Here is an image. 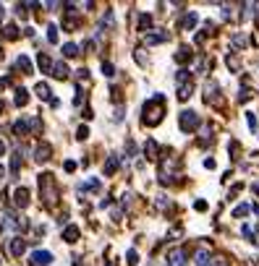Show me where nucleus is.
<instances>
[{"label": "nucleus", "mask_w": 259, "mask_h": 266, "mask_svg": "<svg viewBox=\"0 0 259 266\" xmlns=\"http://www.w3.org/2000/svg\"><path fill=\"white\" fill-rule=\"evenodd\" d=\"M162 115H165V97L162 94H157V97H152V99H147L144 102V107H142V123L144 125H157L160 120H162Z\"/></svg>", "instance_id": "1"}, {"label": "nucleus", "mask_w": 259, "mask_h": 266, "mask_svg": "<svg viewBox=\"0 0 259 266\" xmlns=\"http://www.w3.org/2000/svg\"><path fill=\"white\" fill-rule=\"evenodd\" d=\"M39 196L45 198V206H55L58 201V185H55V178L50 172L39 175Z\"/></svg>", "instance_id": "2"}, {"label": "nucleus", "mask_w": 259, "mask_h": 266, "mask_svg": "<svg viewBox=\"0 0 259 266\" xmlns=\"http://www.w3.org/2000/svg\"><path fill=\"white\" fill-rule=\"evenodd\" d=\"M178 128L184 131V133H191L199 128V115L194 113V110H184V113L178 115Z\"/></svg>", "instance_id": "3"}, {"label": "nucleus", "mask_w": 259, "mask_h": 266, "mask_svg": "<svg viewBox=\"0 0 259 266\" xmlns=\"http://www.w3.org/2000/svg\"><path fill=\"white\" fill-rule=\"evenodd\" d=\"M212 250H209V245H202L199 250H196V256H194V263L196 266H212Z\"/></svg>", "instance_id": "4"}, {"label": "nucleus", "mask_w": 259, "mask_h": 266, "mask_svg": "<svg viewBox=\"0 0 259 266\" xmlns=\"http://www.w3.org/2000/svg\"><path fill=\"white\" fill-rule=\"evenodd\" d=\"M167 266H186V250L173 248L170 253H167Z\"/></svg>", "instance_id": "5"}, {"label": "nucleus", "mask_w": 259, "mask_h": 266, "mask_svg": "<svg viewBox=\"0 0 259 266\" xmlns=\"http://www.w3.org/2000/svg\"><path fill=\"white\" fill-rule=\"evenodd\" d=\"M32 263L34 266H50L53 263V253H50V250H34Z\"/></svg>", "instance_id": "6"}, {"label": "nucleus", "mask_w": 259, "mask_h": 266, "mask_svg": "<svg viewBox=\"0 0 259 266\" xmlns=\"http://www.w3.org/2000/svg\"><path fill=\"white\" fill-rule=\"evenodd\" d=\"M13 201H16V206H29V188H16V191H13Z\"/></svg>", "instance_id": "7"}, {"label": "nucleus", "mask_w": 259, "mask_h": 266, "mask_svg": "<svg viewBox=\"0 0 259 266\" xmlns=\"http://www.w3.org/2000/svg\"><path fill=\"white\" fill-rule=\"evenodd\" d=\"M50 154H53V146H50V144H39V146L34 149V159H37V162H48Z\"/></svg>", "instance_id": "8"}, {"label": "nucleus", "mask_w": 259, "mask_h": 266, "mask_svg": "<svg viewBox=\"0 0 259 266\" xmlns=\"http://www.w3.org/2000/svg\"><path fill=\"white\" fill-rule=\"evenodd\" d=\"M144 154H147V159H152V162L157 159V154H160V146H157V141H155V138H149V141H147V146H144Z\"/></svg>", "instance_id": "9"}, {"label": "nucleus", "mask_w": 259, "mask_h": 266, "mask_svg": "<svg viewBox=\"0 0 259 266\" xmlns=\"http://www.w3.org/2000/svg\"><path fill=\"white\" fill-rule=\"evenodd\" d=\"M53 76H55V78H60V81H66V78L71 76V71H68L66 63H55V66H53Z\"/></svg>", "instance_id": "10"}, {"label": "nucleus", "mask_w": 259, "mask_h": 266, "mask_svg": "<svg viewBox=\"0 0 259 266\" xmlns=\"http://www.w3.org/2000/svg\"><path fill=\"white\" fill-rule=\"evenodd\" d=\"M196 21H199V16H196V13L191 11V13H186L184 19H181V24H178V26H181V29H194V26H196Z\"/></svg>", "instance_id": "11"}, {"label": "nucleus", "mask_w": 259, "mask_h": 266, "mask_svg": "<svg viewBox=\"0 0 259 266\" xmlns=\"http://www.w3.org/2000/svg\"><path fill=\"white\" fill-rule=\"evenodd\" d=\"M29 131H32V128H29V118H24V120H16V123H13V133H16V136H26Z\"/></svg>", "instance_id": "12"}, {"label": "nucleus", "mask_w": 259, "mask_h": 266, "mask_svg": "<svg viewBox=\"0 0 259 266\" xmlns=\"http://www.w3.org/2000/svg\"><path fill=\"white\" fill-rule=\"evenodd\" d=\"M63 240H66V243H76V240H79V227H76V225H68V227L63 230Z\"/></svg>", "instance_id": "13"}, {"label": "nucleus", "mask_w": 259, "mask_h": 266, "mask_svg": "<svg viewBox=\"0 0 259 266\" xmlns=\"http://www.w3.org/2000/svg\"><path fill=\"white\" fill-rule=\"evenodd\" d=\"M37 66L42 68V73H53V63H50V58L45 55V52L37 55Z\"/></svg>", "instance_id": "14"}, {"label": "nucleus", "mask_w": 259, "mask_h": 266, "mask_svg": "<svg viewBox=\"0 0 259 266\" xmlns=\"http://www.w3.org/2000/svg\"><path fill=\"white\" fill-rule=\"evenodd\" d=\"M118 167H120V159H118L115 154H110V156H108V162H105V175H113Z\"/></svg>", "instance_id": "15"}, {"label": "nucleus", "mask_w": 259, "mask_h": 266, "mask_svg": "<svg viewBox=\"0 0 259 266\" xmlns=\"http://www.w3.org/2000/svg\"><path fill=\"white\" fill-rule=\"evenodd\" d=\"M147 44H162V42H167V31H157V34H147V39H144Z\"/></svg>", "instance_id": "16"}, {"label": "nucleus", "mask_w": 259, "mask_h": 266, "mask_svg": "<svg viewBox=\"0 0 259 266\" xmlns=\"http://www.w3.org/2000/svg\"><path fill=\"white\" fill-rule=\"evenodd\" d=\"M24 248H26V243H24L21 238H13V240H11V253L16 256V258L24 253Z\"/></svg>", "instance_id": "17"}, {"label": "nucleus", "mask_w": 259, "mask_h": 266, "mask_svg": "<svg viewBox=\"0 0 259 266\" xmlns=\"http://www.w3.org/2000/svg\"><path fill=\"white\" fill-rule=\"evenodd\" d=\"M34 91H37V97H39V99H50V102H53V97H50L53 91H50V86H48V84H42V81H39V84L34 86Z\"/></svg>", "instance_id": "18"}, {"label": "nucleus", "mask_w": 259, "mask_h": 266, "mask_svg": "<svg viewBox=\"0 0 259 266\" xmlns=\"http://www.w3.org/2000/svg\"><path fill=\"white\" fill-rule=\"evenodd\" d=\"M191 91H194V84H191V81L181 84V86H178V99H184V102H186V99L191 97Z\"/></svg>", "instance_id": "19"}, {"label": "nucleus", "mask_w": 259, "mask_h": 266, "mask_svg": "<svg viewBox=\"0 0 259 266\" xmlns=\"http://www.w3.org/2000/svg\"><path fill=\"white\" fill-rule=\"evenodd\" d=\"M16 68H19V71H24V73H32V63H29V58H26V55H19Z\"/></svg>", "instance_id": "20"}, {"label": "nucleus", "mask_w": 259, "mask_h": 266, "mask_svg": "<svg viewBox=\"0 0 259 266\" xmlns=\"http://www.w3.org/2000/svg\"><path fill=\"white\" fill-rule=\"evenodd\" d=\"M19 170H21V149L13 154V159H11V172L13 175H19Z\"/></svg>", "instance_id": "21"}, {"label": "nucleus", "mask_w": 259, "mask_h": 266, "mask_svg": "<svg viewBox=\"0 0 259 266\" xmlns=\"http://www.w3.org/2000/svg\"><path fill=\"white\" fill-rule=\"evenodd\" d=\"M63 55L66 58H76V55H79V44H73V42L63 44Z\"/></svg>", "instance_id": "22"}, {"label": "nucleus", "mask_w": 259, "mask_h": 266, "mask_svg": "<svg viewBox=\"0 0 259 266\" xmlns=\"http://www.w3.org/2000/svg\"><path fill=\"white\" fill-rule=\"evenodd\" d=\"M189 58H191V47H186V44H184V47H181V50L176 52V60H178V63H186Z\"/></svg>", "instance_id": "23"}, {"label": "nucleus", "mask_w": 259, "mask_h": 266, "mask_svg": "<svg viewBox=\"0 0 259 266\" xmlns=\"http://www.w3.org/2000/svg\"><path fill=\"white\" fill-rule=\"evenodd\" d=\"M149 26H152V16L149 13H142L139 16V31H147Z\"/></svg>", "instance_id": "24"}, {"label": "nucleus", "mask_w": 259, "mask_h": 266, "mask_svg": "<svg viewBox=\"0 0 259 266\" xmlns=\"http://www.w3.org/2000/svg\"><path fill=\"white\" fill-rule=\"evenodd\" d=\"M26 102H29V91H26V89H16V104L24 107Z\"/></svg>", "instance_id": "25"}, {"label": "nucleus", "mask_w": 259, "mask_h": 266, "mask_svg": "<svg viewBox=\"0 0 259 266\" xmlns=\"http://www.w3.org/2000/svg\"><path fill=\"white\" fill-rule=\"evenodd\" d=\"M3 34H6V39H16V37H19V26L8 24V26L3 29Z\"/></svg>", "instance_id": "26"}, {"label": "nucleus", "mask_w": 259, "mask_h": 266, "mask_svg": "<svg viewBox=\"0 0 259 266\" xmlns=\"http://www.w3.org/2000/svg\"><path fill=\"white\" fill-rule=\"evenodd\" d=\"M97 188H100V180H87V183H81V191H97Z\"/></svg>", "instance_id": "27"}, {"label": "nucleus", "mask_w": 259, "mask_h": 266, "mask_svg": "<svg viewBox=\"0 0 259 266\" xmlns=\"http://www.w3.org/2000/svg\"><path fill=\"white\" fill-rule=\"evenodd\" d=\"M249 209H251L249 203H241V206H236V209H233V217H246V214H249Z\"/></svg>", "instance_id": "28"}, {"label": "nucleus", "mask_w": 259, "mask_h": 266, "mask_svg": "<svg viewBox=\"0 0 259 266\" xmlns=\"http://www.w3.org/2000/svg\"><path fill=\"white\" fill-rule=\"evenodd\" d=\"M176 81H178V86H181V84H186V81H191V78H189V71H186V68H181L178 76H176Z\"/></svg>", "instance_id": "29"}, {"label": "nucleus", "mask_w": 259, "mask_h": 266, "mask_svg": "<svg viewBox=\"0 0 259 266\" xmlns=\"http://www.w3.org/2000/svg\"><path fill=\"white\" fill-rule=\"evenodd\" d=\"M48 39H50L53 44L58 42V26H55V24H50V26H48Z\"/></svg>", "instance_id": "30"}, {"label": "nucleus", "mask_w": 259, "mask_h": 266, "mask_svg": "<svg viewBox=\"0 0 259 266\" xmlns=\"http://www.w3.org/2000/svg\"><path fill=\"white\" fill-rule=\"evenodd\" d=\"M126 258H128V263H131V266H136V263H139V253H136L134 248H131L128 253H126Z\"/></svg>", "instance_id": "31"}, {"label": "nucleus", "mask_w": 259, "mask_h": 266, "mask_svg": "<svg viewBox=\"0 0 259 266\" xmlns=\"http://www.w3.org/2000/svg\"><path fill=\"white\" fill-rule=\"evenodd\" d=\"M87 136H89V128H87V125H81V128L76 131V138H81V141H84Z\"/></svg>", "instance_id": "32"}, {"label": "nucleus", "mask_w": 259, "mask_h": 266, "mask_svg": "<svg viewBox=\"0 0 259 266\" xmlns=\"http://www.w3.org/2000/svg\"><path fill=\"white\" fill-rule=\"evenodd\" d=\"M233 44H236V47H243V44H246V37H243V34H236V37H233Z\"/></svg>", "instance_id": "33"}, {"label": "nucleus", "mask_w": 259, "mask_h": 266, "mask_svg": "<svg viewBox=\"0 0 259 266\" xmlns=\"http://www.w3.org/2000/svg\"><path fill=\"white\" fill-rule=\"evenodd\" d=\"M246 120H249V128L256 131V118H254V113H246Z\"/></svg>", "instance_id": "34"}, {"label": "nucleus", "mask_w": 259, "mask_h": 266, "mask_svg": "<svg viewBox=\"0 0 259 266\" xmlns=\"http://www.w3.org/2000/svg\"><path fill=\"white\" fill-rule=\"evenodd\" d=\"M238 99H241V102H246V99H251V91H249V89H243V91L238 94Z\"/></svg>", "instance_id": "35"}, {"label": "nucleus", "mask_w": 259, "mask_h": 266, "mask_svg": "<svg viewBox=\"0 0 259 266\" xmlns=\"http://www.w3.org/2000/svg\"><path fill=\"white\" fill-rule=\"evenodd\" d=\"M66 29H79V19H68L66 21Z\"/></svg>", "instance_id": "36"}, {"label": "nucleus", "mask_w": 259, "mask_h": 266, "mask_svg": "<svg viewBox=\"0 0 259 266\" xmlns=\"http://www.w3.org/2000/svg\"><path fill=\"white\" fill-rule=\"evenodd\" d=\"M102 73L105 76H113V66H110V63H102Z\"/></svg>", "instance_id": "37"}, {"label": "nucleus", "mask_w": 259, "mask_h": 266, "mask_svg": "<svg viewBox=\"0 0 259 266\" xmlns=\"http://www.w3.org/2000/svg\"><path fill=\"white\" fill-rule=\"evenodd\" d=\"M243 235H246V238H251V240H254V230H251L249 225H243ZM254 243H256V240H254Z\"/></svg>", "instance_id": "38"}, {"label": "nucleus", "mask_w": 259, "mask_h": 266, "mask_svg": "<svg viewBox=\"0 0 259 266\" xmlns=\"http://www.w3.org/2000/svg\"><path fill=\"white\" fill-rule=\"evenodd\" d=\"M194 209H196V211H204V209H207V201H196Z\"/></svg>", "instance_id": "39"}, {"label": "nucleus", "mask_w": 259, "mask_h": 266, "mask_svg": "<svg viewBox=\"0 0 259 266\" xmlns=\"http://www.w3.org/2000/svg\"><path fill=\"white\" fill-rule=\"evenodd\" d=\"M63 167H66V172H73V170H76V162H71V159H68Z\"/></svg>", "instance_id": "40"}, {"label": "nucleus", "mask_w": 259, "mask_h": 266, "mask_svg": "<svg viewBox=\"0 0 259 266\" xmlns=\"http://www.w3.org/2000/svg\"><path fill=\"white\" fill-rule=\"evenodd\" d=\"M6 154V144H3V141H0V156H3Z\"/></svg>", "instance_id": "41"}, {"label": "nucleus", "mask_w": 259, "mask_h": 266, "mask_svg": "<svg viewBox=\"0 0 259 266\" xmlns=\"http://www.w3.org/2000/svg\"><path fill=\"white\" fill-rule=\"evenodd\" d=\"M3 175H6V170H3V167H0V180H3Z\"/></svg>", "instance_id": "42"}, {"label": "nucleus", "mask_w": 259, "mask_h": 266, "mask_svg": "<svg viewBox=\"0 0 259 266\" xmlns=\"http://www.w3.org/2000/svg\"><path fill=\"white\" fill-rule=\"evenodd\" d=\"M256 24H259V6H256Z\"/></svg>", "instance_id": "43"}, {"label": "nucleus", "mask_w": 259, "mask_h": 266, "mask_svg": "<svg viewBox=\"0 0 259 266\" xmlns=\"http://www.w3.org/2000/svg\"><path fill=\"white\" fill-rule=\"evenodd\" d=\"M254 191H256V193H259V183H256V185H254Z\"/></svg>", "instance_id": "44"}, {"label": "nucleus", "mask_w": 259, "mask_h": 266, "mask_svg": "<svg viewBox=\"0 0 259 266\" xmlns=\"http://www.w3.org/2000/svg\"><path fill=\"white\" fill-rule=\"evenodd\" d=\"M0 60H3V47H0Z\"/></svg>", "instance_id": "45"}, {"label": "nucleus", "mask_w": 259, "mask_h": 266, "mask_svg": "<svg viewBox=\"0 0 259 266\" xmlns=\"http://www.w3.org/2000/svg\"><path fill=\"white\" fill-rule=\"evenodd\" d=\"M0 113H3V102H0Z\"/></svg>", "instance_id": "46"}, {"label": "nucleus", "mask_w": 259, "mask_h": 266, "mask_svg": "<svg viewBox=\"0 0 259 266\" xmlns=\"http://www.w3.org/2000/svg\"><path fill=\"white\" fill-rule=\"evenodd\" d=\"M0 232H3V222H0Z\"/></svg>", "instance_id": "47"}]
</instances>
